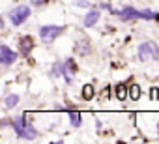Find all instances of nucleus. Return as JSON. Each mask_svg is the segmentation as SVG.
Here are the masks:
<instances>
[{"label":"nucleus","mask_w":159,"mask_h":144,"mask_svg":"<svg viewBox=\"0 0 159 144\" xmlns=\"http://www.w3.org/2000/svg\"><path fill=\"white\" fill-rule=\"evenodd\" d=\"M122 23H131V21H159V11L152 10H137L133 6H124L114 13Z\"/></svg>","instance_id":"obj_1"},{"label":"nucleus","mask_w":159,"mask_h":144,"mask_svg":"<svg viewBox=\"0 0 159 144\" xmlns=\"http://www.w3.org/2000/svg\"><path fill=\"white\" fill-rule=\"evenodd\" d=\"M11 127H13V131H15V135L19 137V138H23V140H34V138H38V129L26 120V114H21V116H15V118H11Z\"/></svg>","instance_id":"obj_2"},{"label":"nucleus","mask_w":159,"mask_h":144,"mask_svg":"<svg viewBox=\"0 0 159 144\" xmlns=\"http://www.w3.org/2000/svg\"><path fill=\"white\" fill-rule=\"evenodd\" d=\"M137 58L140 62H148V60L157 62L159 60V45L155 41H142L137 49Z\"/></svg>","instance_id":"obj_3"},{"label":"nucleus","mask_w":159,"mask_h":144,"mask_svg":"<svg viewBox=\"0 0 159 144\" xmlns=\"http://www.w3.org/2000/svg\"><path fill=\"white\" fill-rule=\"evenodd\" d=\"M66 30V26H58V25H43L39 28V39L45 45H52L56 41V38Z\"/></svg>","instance_id":"obj_4"},{"label":"nucleus","mask_w":159,"mask_h":144,"mask_svg":"<svg viewBox=\"0 0 159 144\" xmlns=\"http://www.w3.org/2000/svg\"><path fill=\"white\" fill-rule=\"evenodd\" d=\"M32 15V10H30V6H15L10 13H8V19H10V23L13 25V26H21V25H25L26 21H28V17Z\"/></svg>","instance_id":"obj_5"},{"label":"nucleus","mask_w":159,"mask_h":144,"mask_svg":"<svg viewBox=\"0 0 159 144\" xmlns=\"http://www.w3.org/2000/svg\"><path fill=\"white\" fill-rule=\"evenodd\" d=\"M19 54H21V52H15V51H13L10 45H6V43L0 45V62H2L4 67L11 65V64L19 58Z\"/></svg>","instance_id":"obj_6"},{"label":"nucleus","mask_w":159,"mask_h":144,"mask_svg":"<svg viewBox=\"0 0 159 144\" xmlns=\"http://www.w3.org/2000/svg\"><path fill=\"white\" fill-rule=\"evenodd\" d=\"M99 17H101V11H99L98 8H90V10L86 11L84 19H83L84 28H92V26H96V25H98V21H99Z\"/></svg>","instance_id":"obj_7"},{"label":"nucleus","mask_w":159,"mask_h":144,"mask_svg":"<svg viewBox=\"0 0 159 144\" xmlns=\"http://www.w3.org/2000/svg\"><path fill=\"white\" fill-rule=\"evenodd\" d=\"M32 49H34V38L32 36H23L19 39V52H21V56L28 58L30 52H32Z\"/></svg>","instance_id":"obj_8"},{"label":"nucleus","mask_w":159,"mask_h":144,"mask_svg":"<svg viewBox=\"0 0 159 144\" xmlns=\"http://www.w3.org/2000/svg\"><path fill=\"white\" fill-rule=\"evenodd\" d=\"M64 64H66V77H64V81H66V84H71L73 83V75L77 73V62L73 58H66Z\"/></svg>","instance_id":"obj_9"},{"label":"nucleus","mask_w":159,"mask_h":144,"mask_svg":"<svg viewBox=\"0 0 159 144\" xmlns=\"http://www.w3.org/2000/svg\"><path fill=\"white\" fill-rule=\"evenodd\" d=\"M73 51H75L77 54H81V56H86V54H90V41H88L86 38L79 39V41H75V45H73Z\"/></svg>","instance_id":"obj_10"},{"label":"nucleus","mask_w":159,"mask_h":144,"mask_svg":"<svg viewBox=\"0 0 159 144\" xmlns=\"http://www.w3.org/2000/svg\"><path fill=\"white\" fill-rule=\"evenodd\" d=\"M51 75H52L54 79H60V77L64 79V77H66V64H64V62H60V60H58V62H54V64H52V67H51Z\"/></svg>","instance_id":"obj_11"},{"label":"nucleus","mask_w":159,"mask_h":144,"mask_svg":"<svg viewBox=\"0 0 159 144\" xmlns=\"http://www.w3.org/2000/svg\"><path fill=\"white\" fill-rule=\"evenodd\" d=\"M114 96H116V99L124 101L125 97H129V88H127L124 83H120V84H116V86H114Z\"/></svg>","instance_id":"obj_12"},{"label":"nucleus","mask_w":159,"mask_h":144,"mask_svg":"<svg viewBox=\"0 0 159 144\" xmlns=\"http://www.w3.org/2000/svg\"><path fill=\"white\" fill-rule=\"evenodd\" d=\"M69 124H71V127H81L83 125V114L79 110H69Z\"/></svg>","instance_id":"obj_13"},{"label":"nucleus","mask_w":159,"mask_h":144,"mask_svg":"<svg viewBox=\"0 0 159 144\" xmlns=\"http://www.w3.org/2000/svg\"><path fill=\"white\" fill-rule=\"evenodd\" d=\"M19 101H21L19 94H10V96H6V99H4V107H6V109H13V107H17Z\"/></svg>","instance_id":"obj_14"},{"label":"nucleus","mask_w":159,"mask_h":144,"mask_svg":"<svg viewBox=\"0 0 159 144\" xmlns=\"http://www.w3.org/2000/svg\"><path fill=\"white\" fill-rule=\"evenodd\" d=\"M94 96H96L94 86H92V84H84V86H83V99H84V101H90Z\"/></svg>","instance_id":"obj_15"},{"label":"nucleus","mask_w":159,"mask_h":144,"mask_svg":"<svg viewBox=\"0 0 159 144\" xmlns=\"http://www.w3.org/2000/svg\"><path fill=\"white\" fill-rule=\"evenodd\" d=\"M140 97V86L139 84H131L129 86V99L131 101H137Z\"/></svg>","instance_id":"obj_16"},{"label":"nucleus","mask_w":159,"mask_h":144,"mask_svg":"<svg viewBox=\"0 0 159 144\" xmlns=\"http://www.w3.org/2000/svg\"><path fill=\"white\" fill-rule=\"evenodd\" d=\"M73 6L75 8H92V4L88 0H73Z\"/></svg>","instance_id":"obj_17"},{"label":"nucleus","mask_w":159,"mask_h":144,"mask_svg":"<svg viewBox=\"0 0 159 144\" xmlns=\"http://www.w3.org/2000/svg\"><path fill=\"white\" fill-rule=\"evenodd\" d=\"M47 2H51V0H30V4H32V6H38V8L45 6Z\"/></svg>","instance_id":"obj_18"},{"label":"nucleus","mask_w":159,"mask_h":144,"mask_svg":"<svg viewBox=\"0 0 159 144\" xmlns=\"http://www.w3.org/2000/svg\"><path fill=\"white\" fill-rule=\"evenodd\" d=\"M99 8H101V10H105V11H109V13H112V15H114V13H116V11H114V10H112V6H111V4H105V2H103V4H101V6H99Z\"/></svg>","instance_id":"obj_19"},{"label":"nucleus","mask_w":159,"mask_h":144,"mask_svg":"<svg viewBox=\"0 0 159 144\" xmlns=\"http://www.w3.org/2000/svg\"><path fill=\"white\" fill-rule=\"evenodd\" d=\"M157 133H159V124H157Z\"/></svg>","instance_id":"obj_20"}]
</instances>
